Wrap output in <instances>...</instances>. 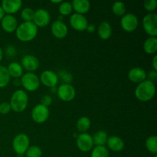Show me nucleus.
<instances>
[{
	"instance_id": "obj_1",
	"label": "nucleus",
	"mask_w": 157,
	"mask_h": 157,
	"mask_svg": "<svg viewBox=\"0 0 157 157\" xmlns=\"http://www.w3.org/2000/svg\"><path fill=\"white\" fill-rule=\"evenodd\" d=\"M38 34V27L33 21H25L17 27L16 36L18 40L27 42L33 40Z\"/></svg>"
},
{
	"instance_id": "obj_2",
	"label": "nucleus",
	"mask_w": 157,
	"mask_h": 157,
	"mask_svg": "<svg viewBox=\"0 0 157 157\" xmlns=\"http://www.w3.org/2000/svg\"><path fill=\"white\" fill-rule=\"evenodd\" d=\"M156 93L154 83L149 80H145L140 83L135 90V96L140 101H150Z\"/></svg>"
},
{
	"instance_id": "obj_3",
	"label": "nucleus",
	"mask_w": 157,
	"mask_h": 157,
	"mask_svg": "<svg viewBox=\"0 0 157 157\" xmlns=\"http://www.w3.org/2000/svg\"><path fill=\"white\" fill-rule=\"evenodd\" d=\"M29 102L27 93L22 90H18L14 92L10 101L11 110L16 113H20L25 110Z\"/></svg>"
},
{
	"instance_id": "obj_4",
	"label": "nucleus",
	"mask_w": 157,
	"mask_h": 157,
	"mask_svg": "<svg viewBox=\"0 0 157 157\" xmlns=\"http://www.w3.org/2000/svg\"><path fill=\"white\" fill-rule=\"evenodd\" d=\"M143 28L151 37L157 35V15L155 13L147 14L143 18Z\"/></svg>"
},
{
	"instance_id": "obj_5",
	"label": "nucleus",
	"mask_w": 157,
	"mask_h": 157,
	"mask_svg": "<svg viewBox=\"0 0 157 157\" xmlns=\"http://www.w3.org/2000/svg\"><path fill=\"white\" fill-rule=\"evenodd\" d=\"M29 144L30 142H29V136L25 133H19L14 138L12 147L14 151L17 154L23 155L29 149Z\"/></svg>"
},
{
	"instance_id": "obj_6",
	"label": "nucleus",
	"mask_w": 157,
	"mask_h": 157,
	"mask_svg": "<svg viewBox=\"0 0 157 157\" xmlns=\"http://www.w3.org/2000/svg\"><path fill=\"white\" fill-rule=\"evenodd\" d=\"M21 84L25 90L35 91L39 87L40 80L36 75L32 72H28L21 76Z\"/></svg>"
},
{
	"instance_id": "obj_7",
	"label": "nucleus",
	"mask_w": 157,
	"mask_h": 157,
	"mask_svg": "<svg viewBox=\"0 0 157 157\" xmlns=\"http://www.w3.org/2000/svg\"><path fill=\"white\" fill-rule=\"evenodd\" d=\"M121 25L122 29L127 32H132L135 31L139 25V20L135 15L131 13L125 14L121 20Z\"/></svg>"
},
{
	"instance_id": "obj_8",
	"label": "nucleus",
	"mask_w": 157,
	"mask_h": 157,
	"mask_svg": "<svg viewBox=\"0 0 157 157\" xmlns=\"http://www.w3.org/2000/svg\"><path fill=\"white\" fill-rule=\"evenodd\" d=\"M49 117L48 107L41 104H38L33 108L32 111V118L37 124H43L48 120Z\"/></svg>"
},
{
	"instance_id": "obj_9",
	"label": "nucleus",
	"mask_w": 157,
	"mask_h": 157,
	"mask_svg": "<svg viewBox=\"0 0 157 157\" xmlns=\"http://www.w3.org/2000/svg\"><path fill=\"white\" fill-rule=\"evenodd\" d=\"M51 16L47 10L43 9H38L34 14L33 23L37 27H45L50 23Z\"/></svg>"
},
{
	"instance_id": "obj_10",
	"label": "nucleus",
	"mask_w": 157,
	"mask_h": 157,
	"mask_svg": "<svg viewBox=\"0 0 157 157\" xmlns=\"http://www.w3.org/2000/svg\"><path fill=\"white\" fill-rule=\"evenodd\" d=\"M77 146L82 152H89L94 146L92 136L89 133H82L77 138Z\"/></svg>"
},
{
	"instance_id": "obj_11",
	"label": "nucleus",
	"mask_w": 157,
	"mask_h": 157,
	"mask_svg": "<svg viewBox=\"0 0 157 157\" xmlns=\"http://www.w3.org/2000/svg\"><path fill=\"white\" fill-rule=\"evenodd\" d=\"M58 96L62 101L68 102L72 101L75 97V89L71 84H63L58 87Z\"/></svg>"
},
{
	"instance_id": "obj_12",
	"label": "nucleus",
	"mask_w": 157,
	"mask_h": 157,
	"mask_svg": "<svg viewBox=\"0 0 157 157\" xmlns=\"http://www.w3.org/2000/svg\"><path fill=\"white\" fill-rule=\"evenodd\" d=\"M70 24L74 29L79 32L86 30L88 25V21L84 15L75 13L71 16Z\"/></svg>"
},
{
	"instance_id": "obj_13",
	"label": "nucleus",
	"mask_w": 157,
	"mask_h": 157,
	"mask_svg": "<svg viewBox=\"0 0 157 157\" xmlns=\"http://www.w3.org/2000/svg\"><path fill=\"white\" fill-rule=\"evenodd\" d=\"M39 80L40 82H41V84H44V86L53 88L58 84V76L52 71L47 70L41 74Z\"/></svg>"
},
{
	"instance_id": "obj_14",
	"label": "nucleus",
	"mask_w": 157,
	"mask_h": 157,
	"mask_svg": "<svg viewBox=\"0 0 157 157\" xmlns=\"http://www.w3.org/2000/svg\"><path fill=\"white\" fill-rule=\"evenodd\" d=\"M22 2L21 0H3L2 2V6L5 13L8 15H12L16 13L21 7Z\"/></svg>"
},
{
	"instance_id": "obj_15",
	"label": "nucleus",
	"mask_w": 157,
	"mask_h": 157,
	"mask_svg": "<svg viewBox=\"0 0 157 157\" xmlns=\"http://www.w3.org/2000/svg\"><path fill=\"white\" fill-rule=\"evenodd\" d=\"M21 66L28 71H34L39 67V61L33 55H25L21 59Z\"/></svg>"
},
{
	"instance_id": "obj_16",
	"label": "nucleus",
	"mask_w": 157,
	"mask_h": 157,
	"mask_svg": "<svg viewBox=\"0 0 157 157\" xmlns=\"http://www.w3.org/2000/svg\"><path fill=\"white\" fill-rule=\"evenodd\" d=\"M52 32L54 36L59 39L65 38L67 34V27L62 21H55L52 25Z\"/></svg>"
},
{
	"instance_id": "obj_17",
	"label": "nucleus",
	"mask_w": 157,
	"mask_h": 157,
	"mask_svg": "<svg viewBox=\"0 0 157 157\" xmlns=\"http://www.w3.org/2000/svg\"><path fill=\"white\" fill-rule=\"evenodd\" d=\"M18 27L17 20L12 15H6L2 19V28L6 32H13Z\"/></svg>"
},
{
	"instance_id": "obj_18",
	"label": "nucleus",
	"mask_w": 157,
	"mask_h": 157,
	"mask_svg": "<svg viewBox=\"0 0 157 157\" xmlns=\"http://www.w3.org/2000/svg\"><path fill=\"white\" fill-rule=\"evenodd\" d=\"M128 77L132 82L140 84L147 79V75L145 71L141 67H133L129 71Z\"/></svg>"
},
{
	"instance_id": "obj_19",
	"label": "nucleus",
	"mask_w": 157,
	"mask_h": 157,
	"mask_svg": "<svg viewBox=\"0 0 157 157\" xmlns=\"http://www.w3.org/2000/svg\"><path fill=\"white\" fill-rule=\"evenodd\" d=\"M71 5L77 13L81 15L87 13L90 9V3L88 0H74Z\"/></svg>"
},
{
	"instance_id": "obj_20",
	"label": "nucleus",
	"mask_w": 157,
	"mask_h": 157,
	"mask_svg": "<svg viewBox=\"0 0 157 157\" xmlns=\"http://www.w3.org/2000/svg\"><path fill=\"white\" fill-rule=\"evenodd\" d=\"M107 144L109 148L114 152H120L123 150L124 147V142L121 138L113 136L107 139Z\"/></svg>"
},
{
	"instance_id": "obj_21",
	"label": "nucleus",
	"mask_w": 157,
	"mask_h": 157,
	"mask_svg": "<svg viewBox=\"0 0 157 157\" xmlns=\"http://www.w3.org/2000/svg\"><path fill=\"white\" fill-rule=\"evenodd\" d=\"M98 35L101 39H109L112 35V28L110 23L107 21L101 22L98 27Z\"/></svg>"
},
{
	"instance_id": "obj_22",
	"label": "nucleus",
	"mask_w": 157,
	"mask_h": 157,
	"mask_svg": "<svg viewBox=\"0 0 157 157\" xmlns=\"http://www.w3.org/2000/svg\"><path fill=\"white\" fill-rule=\"evenodd\" d=\"M7 70L10 77H13L15 78H18L23 75L22 66L17 62H12L9 64Z\"/></svg>"
},
{
	"instance_id": "obj_23",
	"label": "nucleus",
	"mask_w": 157,
	"mask_h": 157,
	"mask_svg": "<svg viewBox=\"0 0 157 157\" xmlns=\"http://www.w3.org/2000/svg\"><path fill=\"white\" fill-rule=\"evenodd\" d=\"M144 49L146 53L149 55L156 53L157 51V38L156 37H150L144 44Z\"/></svg>"
},
{
	"instance_id": "obj_24",
	"label": "nucleus",
	"mask_w": 157,
	"mask_h": 157,
	"mask_svg": "<svg viewBox=\"0 0 157 157\" xmlns=\"http://www.w3.org/2000/svg\"><path fill=\"white\" fill-rule=\"evenodd\" d=\"M92 139H93L94 145H96V147L104 146L107 144L108 136H107V133L105 131L100 130V131H98L94 133V135L92 136Z\"/></svg>"
},
{
	"instance_id": "obj_25",
	"label": "nucleus",
	"mask_w": 157,
	"mask_h": 157,
	"mask_svg": "<svg viewBox=\"0 0 157 157\" xmlns=\"http://www.w3.org/2000/svg\"><path fill=\"white\" fill-rule=\"evenodd\" d=\"M10 81V75L7 67L0 65V88L6 87Z\"/></svg>"
},
{
	"instance_id": "obj_26",
	"label": "nucleus",
	"mask_w": 157,
	"mask_h": 157,
	"mask_svg": "<svg viewBox=\"0 0 157 157\" xmlns=\"http://www.w3.org/2000/svg\"><path fill=\"white\" fill-rule=\"evenodd\" d=\"M90 127V121L87 117H81L77 122V128L78 131L85 133Z\"/></svg>"
},
{
	"instance_id": "obj_27",
	"label": "nucleus",
	"mask_w": 157,
	"mask_h": 157,
	"mask_svg": "<svg viewBox=\"0 0 157 157\" xmlns=\"http://www.w3.org/2000/svg\"><path fill=\"white\" fill-rule=\"evenodd\" d=\"M91 157H109V151L104 146H98L92 150Z\"/></svg>"
},
{
	"instance_id": "obj_28",
	"label": "nucleus",
	"mask_w": 157,
	"mask_h": 157,
	"mask_svg": "<svg viewBox=\"0 0 157 157\" xmlns=\"http://www.w3.org/2000/svg\"><path fill=\"white\" fill-rule=\"evenodd\" d=\"M126 6L122 2H116L112 6V11L117 16H124L126 13Z\"/></svg>"
},
{
	"instance_id": "obj_29",
	"label": "nucleus",
	"mask_w": 157,
	"mask_h": 157,
	"mask_svg": "<svg viewBox=\"0 0 157 157\" xmlns=\"http://www.w3.org/2000/svg\"><path fill=\"white\" fill-rule=\"evenodd\" d=\"M146 147L148 151L151 153L156 154L157 153V138L156 136H152L147 138L146 141Z\"/></svg>"
},
{
	"instance_id": "obj_30",
	"label": "nucleus",
	"mask_w": 157,
	"mask_h": 157,
	"mask_svg": "<svg viewBox=\"0 0 157 157\" xmlns=\"http://www.w3.org/2000/svg\"><path fill=\"white\" fill-rule=\"evenodd\" d=\"M72 9L73 8L71 3L68 2H62L59 6V12L62 16L70 15L72 12Z\"/></svg>"
},
{
	"instance_id": "obj_31",
	"label": "nucleus",
	"mask_w": 157,
	"mask_h": 157,
	"mask_svg": "<svg viewBox=\"0 0 157 157\" xmlns=\"http://www.w3.org/2000/svg\"><path fill=\"white\" fill-rule=\"evenodd\" d=\"M26 157H41L42 156V151L38 146L29 147L25 152Z\"/></svg>"
},
{
	"instance_id": "obj_32",
	"label": "nucleus",
	"mask_w": 157,
	"mask_h": 157,
	"mask_svg": "<svg viewBox=\"0 0 157 157\" xmlns=\"http://www.w3.org/2000/svg\"><path fill=\"white\" fill-rule=\"evenodd\" d=\"M35 12L30 8H25L21 12V18L25 21H32Z\"/></svg>"
},
{
	"instance_id": "obj_33",
	"label": "nucleus",
	"mask_w": 157,
	"mask_h": 157,
	"mask_svg": "<svg viewBox=\"0 0 157 157\" xmlns=\"http://www.w3.org/2000/svg\"><path fill=\"white\" fill-rule=\"evenodd\" d=\"M144 8L149 12H153L157 7V1L156 0H147L144 3Z\"/></svg>"
},
{
	"instance_id": "obj_34",
	"label": "nucleus",
	"mask_w": 157,
	"mask_h": 157,
	"mask_svg": "<svg viewBox=\"0 0 157 157\" xmlns=\"http://www.w3.org/2000/svg\"><path fill=\"white\" fill-rule=\"evenodd\" d=\"M59 76L61 77V78L62 79V81H64V84H69L71 81H72V76L70 73L65 71H61L59 72Z\"/></svg>"
},
{
	"instance_id": "obj_35",
	"label": "nucleus",
	"mask_w": 157,
	"mask_h": 157,
	"mask_svg": "<svg viewBox=\"0 0 157 157\" xmlns=\"http://www.w3.org/2000/svg\"><path fill=\"white\" fill-rule=\"evenodd\" d=\"M52 97H51L50 95L46 94V95H44V96H43L42 98H41V104H41V105L44 106V107H48L49 106H50L51 104H52Z\"/></svg>"
},
{
	"instance_id": "obj_36",
	"label": "nucleus",
	"mask_w": 157,
	"mask_h": 157,
	"mask_svg": "<svg viewBox=\"0 0 157 157\" xmlns=\"http://www.w3.org/2000/svg\"><path fill=\"white\" fill-rule=\"evenodd\" d=\"M11 110L10 104L7 102H3L0 104V113L6 114Z\"/></svg>"
},
{
	"instance_id": "obj_37",
	"label": "nucleus",
	"mask_w": 157,
	"mask_h": 157,
	"mask_svg": "<svg viewBox=\"0 0 157 157\" xmlns=\"http://www.w3.org/2000/svg\"><path fill=\"white\" fill-rule=\"evenodd\" d=\"M16 54V49L13 45H9L6 48V55L9 57H13Z\"/></svg>"
},
{
	"instance_id": "obj_38",
	"label": "nucleus",
	"mask_w": 157,
	"mask_h": 157,
	"mask_svg": "<svg viewBox=\"0 0 157 157\" xmlns=\"http://www.w3.org/2000/svg\"><path fill=\"white\" fill-rule=\"evenodd\" d=\"M156 78H157V72L156 71H152L149 72V75H148L149 81L153 82L154 81H156Z\"/></svg>"
},
{
	"instance_id": "obj_39",
	"label": "nucleus",
	"mask_w": 157,
	"mask_h": 157,
	"mask_svg": "<svg viewBox=\"0 0 157 157\" xmlns=\"http://www.w3.org/2000/svg\"><path fill=\"white\" fill-rule=\"evenodd\" d=\"M87 30L89 32H94V30H95L94 25V24L89 25L88 24V25H87Z\"/></svg>"
},
{
	"instance_id": "obj_40",
	"label": "nucleus",
	"mask_w": 157,
	"mask_h": 157,
	"mask_svg": "<svg viewBox=\"0 0 157 157\" xmlns=\"http://www.w3.org/2000/svg\"><path fill=\"white\" fill-rule=\"evenodd\" d=\"M153 69H154V71H157V56L156 55H155L154 58H153Z\"/></svg>"
},
{
	"instance_id": "obj_41",
	"label": "nucleus",
	"mask_w": 157,
	"mask_h": 157,
	"mask_svg": "<svg viewBox=\"0 0 157 157\" xmlns=\"http://www.w3.org/2000/svg\"><path fill=\"white\" fill-rule=\"evenodd\" d=\"M4 16H5V12L2 9V8L0 6V21H2V19L4 18Z\"/></svg>"
},
{
	"instance_id": "obj_42",
	"label": "nucleus",
	"mask_w": 157,
	"mask_h": 157,
	"mask_svg": "<svg viewBox=\"0 0 157 157\" xmlns=\"http://www.w3.org/2000/svg\"><path fill=\"white\" fill-rule=\"evenodd\" d=\"M51 2L57 4V3H61L62 2V1H61V0H51Z\"/></svg>"
},
{
	"instance_id": "obj_43",
	"label": "nucleus",
	"mask_w": 157,
	"mask_h": 157,
	"mask_svg": "<svg viewBox=\"0 0 157 157\" xmlns=\"http://www.w3.org/2000/svg\"><path fill=\"white\" fill-rule=\"evenodd\" d=\"M2 58H3V52L1 49V48H0V62H1V61L2 60Z\"/></svg>"
},
{
	"instance_id": "obj_44",
	"label": "nucleus",
	"mask_w": 157,
	"mask_h": 157,
	"mask_svg": "<svg viewBox=\"0 0 157 157\" xmlns=\"http://www.w3.org/2000/svg\"><path fill=\"white\" fill-rule=\"evenodd\" d=\"M155 157H157V156H156H156H155Z\"/></svg>"
}]
</instances>
